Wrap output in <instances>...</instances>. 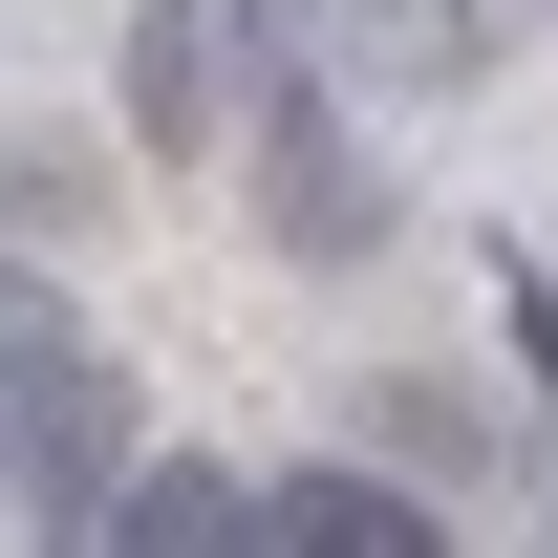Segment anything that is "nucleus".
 Masks as SVG:
<instances>
[{"mask_svg": "<svg viewBox=\"0 0 558 558\" xmlns=\"http://www.w3.org/2000/svg\"><path fill=\"white\" fill-rule=\"evenodd\" d=\"M0 494H22L44 537H86V494H108V344H86L22 258H0Z\"/></svg>", "mask_w": 558, "mask_h": 558, "instance_id": "nucleus-1", "label": "nucleus"}, {"mask_svg": "<svg viewBox=\"0 0 558 558\" xmlns=\"http://www.w3.org/2000/svg\"><path fill=\"white\" fill-rule=\"evenodd\" d=\"M258 215H279V258H387V150L323 108L301 0H258Z\"/></svg>", "mask_w": 558, "mask_h": 558, "instance_id": "nucleus-2", "label": "nucleus"}, {"mask_svg": "<svg viewBox=\"0 0 558 558\" xmlns=\"http://www.w3.org/2000/svg\"><path fill=\"white\" fill-rule=\"evenodd\" d=\"M86 537H108V558H236V537H258V473H108Z\"/></svg>", "mask_w": 558, "mask_h": 558, "instance_id": "nucleus-3", "label": "nucleus"}, {"mask_svg": "<svg viewBox=\"0 0 558 558\" xmlns=\"http://www.w3.org/2000/svg\"><path fill=\"white\" fill-rule=\"evenodd\" d=\"M258 537H279V558H429L451 515H429V494H387V473H279Z\"/></svg>", "mask_w": 558, "mask_h": 558, "instance_id": "nucleus-4", "label": "nucleus"}, {"mask_svg": "<svg viewBox=\"0 0 558 558\" xmlns=\"http://www.w3.org/2000/svg\"><path fill=\"white\" fill-rule=\"evenodd\" d=\"M130 130L150 150L215 130V0H130Z\"/></svg>", "mask_w": 558, "mask_h": 558, "instance_id": "nucleus-5", "label": "nucleus"}]
</instances>
